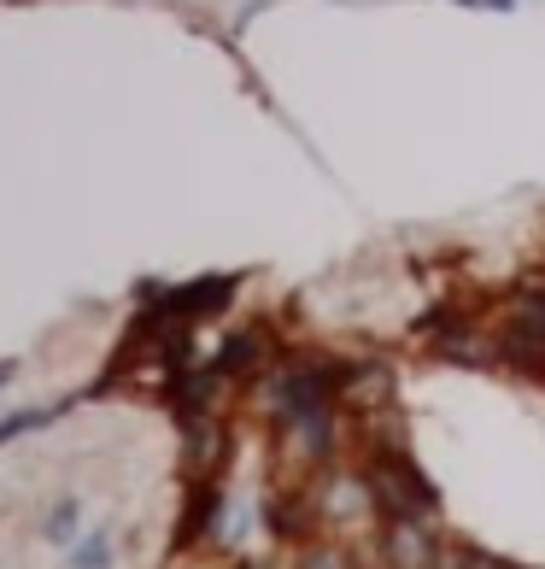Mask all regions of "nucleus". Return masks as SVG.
Masks as SVG:
<instances>
[{"instance_id":"obj_1","label":"nucleus","mask_w":545,"mask_h":569,"mask_svg":"<svg viewBox=\"0 0 545 569\" xmlns=\"http://www.w3.org/2000/svg\"><path fill=\"white\" fill-rule=\"evenodd\" d=\"M311 511L329 535L341 540H359L375 529V517H382V499H375V481L370 470H323L317 493H311Z\"/></svg>"},{"instance_id":"obj_2","label":"nucleus","mask_w":545,"mask_h":569,"mask_svg":"<svg viewBox=\"0 0 545 569\" xmlns=\"http://www.w3.org/2000/svg\"><path fill=\"white\" fill-rule=\"evenodd\" d=\"M370 481H375V499H382V522H434L440 517V493L411 463V452H382Z\"/></svg>"},{"instance_id":"obj_3","label":"nucleus","mask_w":545,"mask_h":569,"mask_svg":"<svg viewBox=\"0 0 545 569\" xmlns=\"http://www.w3.org/2000/svg\"><path fill=\"white\" fill-rule=\"evenodd\" d=\"M498 335V365L516 376H545V288H522L493 323Z\"/></svg>"},{"instance_id":"obj_4","label":"nucleus","mask_w":545,"mask_h":569,"mask_svg":"<svg viewBox=\"0 0 545 569\" xmlns=\"http://www.w3.org/2000/svg\"><path fill=\"white\" fill-rule=\"evenodd\" d=\"M400 406V388H393V370L387 365H359V370H341V411L352 423H370Z\"/></svg>"},{"instance_id":"obj_5","label":"nucleus","mask_w":545,"mask_h":569,"mask_svg":"<svg viewBox=\"0 0 545 569\" xmlns=\"http://www.w3.org/2000/svg\"><path fill=\"white\" fill-rule=\"evenodd\" d=\"M440 535L434 522H382V563L387 569H434Z\"/></svg>"},{"instance_id":"obj_6","label":"nucleus","mask_w":545,"mask_h":569,"mask_svg":"<svg viewBox=\"0 0 545 569\" xmlns=\"http://www.w3.org/2000/svg\"><path fill=\"white\" fill-rule=\"evenodd\" d=\"M434 569H516V563L493 558V552H481V546H464V540H440Z\"/></svg>"},{"instance_id":"obj_7","label":"nucleus","mask_w":545,"mask_h":569,"mask_svg":"<svg viewBox=\"0 0 545 569\" xmlns=\"http://www.w3.org/2000/svg\"><path fill=\"white\" fill-rule=\"evenodd\" d=\"M293 569H352V558H346V546H329V540H317V546H300V558H293Z\"/></svg>"},{"instance_id":"obj_8","label":"nucleus","mask_w":545,"mask_h":569,"mask_svg":"<svg viewBox=\"0 0 545 569\" xmlns=\"http://www.w3.org/2000/svg\"><path fill=\"white\" fill-rule=\"evenodd\" d=\"M71 569H112V546L107 540H89L71 552Z\"/></svg>"}]
</instances>
